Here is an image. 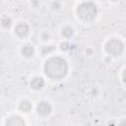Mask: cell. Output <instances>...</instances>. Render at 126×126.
Segmentation results:
<instances>
[{"label": "cell", "mask_w": 126, "mask_h": 126, "mask_svg": "<svg viewBox=\"0 0 126 126\" xmlns=\"http://www.w3.org/2000/svg\"><path fill=\"white\" fill-rule=\"evenodd\" d=\"M68 72V65L66 61L58 56L49 58L44 64V73L47 77L52 79H61L66 76Z\"/></svg>", "instance_id": "1"}, {"label": "cell", "mask_w": 126, "mask_h": 126, "mask_svg": "<svg viewBox=\"0 0 126 126\" xmlns=\"http://www.w3.org/2000/svg\"><path fill=\"white\" fill-rule=\"evenodd\" d=\"M77 14L84 21H92L97 15L96 5L93 2H82L77 8Z\"/></svg>", "instance_id": "2"}, {"label": "cell", "mask_w": 126, "mask_h": 126, "mask_svg": "<svg viewBox=\"0 0 126 126\" xmlns=\"http://www.w3.org/2000/svg\"><path fill=\"white\" fill-rule=\"evenodd\" d=\"M124 45L121 40L117 38H112L108 40L105 44V50L108 54L113 55V56H118L123 52Z\"/></svg>", "instance_id": "3"}, {"label": "cell", "mask_w": 126, "mask_h": 126, "mask_svg": "<svg viewBox=\"0 0 126 126\" xmlns=\"http://www.w3.org/2000/svg\"><path fill=\"white\" fill-rule=\"evenodd\" d=\"M51 105L47 101H40L36 106V111L41 116H47L51 112Z\"/></svg>", "instance_id": "4"}, {"label": "cell", "mask_w": 126, "mask_h": 126, "mask_svg": "<svg viewBox=\"0 0 126 126\" xmlns=\"http://www.w3.org/2000/svg\"><path fill=\"white\" fill-rule=\"evenodd\" d=\"M30 32V28L26 23H20L15 27V33L19 37H26Z\"/></svg>", "instance_id": "5"}, {"label": "cell", "mask_w": 126, "mask_h": 126, "mask_svg": "<svg viewBox=\"0 0 126 126\" xmlns=\"http://www.w3.org/2000/svg\"><path fill=\"white\" fill-rule=\"evenodd\" d=\"M5 126H26V124L20 116H12L7 119Z\"/></svg>", "instance_id": "6"}, {"label": "cell", "mask_w": 126, "mask_h": 126, "mask_svg": "<svg viewBox=\"0 0 126 126\" xmlns=\"http://www.w3.org/2000/svg\"><path fill=\"white\" fill-rule=\"evenodd\" d=\"M44 86V80L41 77H34L31 81V87L34 90H39Z\"/></svg>", "instance_id": "7"}, {"label": "cell", "mask_w": 126, "mask_h": 126, "mask_svg": "<svg viewBox=\"0 0 126 126\" xmlns=\"http://www.w3.org/2000/svg\"><path fill=\"white\" fill-rule=\"evenodd\" d=\"M21 52H22V54H23L25 57H31V56H32L33 53H34V48H33L32 45L27 44V45H25V46L22 47Z\"/></svg>", "instance_id": "8"}, {"label": "cell", "mask_w": 126, "mask_h": 126, "mask_svg": "<svg viewBox=\"0 0 126 126\" xmlns=\"http://www.w3.org/2000/svg\"><path fill=\"white\" fill-rule=\"evenodd\" d=\"M19 108L21 111L23 112H29L31 109H32V103L28 100V99H24L20 102L19 104Z\"/></svg>", "instance_id": "9"}, {"label": "cell", "mask_w": 126, "mask_h": 126, "mask_svg": "<svg viewBox=\"0 0 126 126\" xmlns=\"http://www.w3.org/2000/svg\"><path fill=\"white\" fill-rule=\"evenodd\" d=\"M74 33V31L71 27H64L62 29V35L65 37H71Z\"/></svg>", "instance_id": "10"}, {"label": "cell", "mask_w": 126, "mask_h": 126, "mask_svg": "<svg viewBox=\"0 0 126 126\" xmlns=\"http://www.w3.org/2000/svg\"><path fill=\"white\" fill-rule=\"evenodd\" d=\"M11 24H12V20L9 18V17H3L1 19V25L4 27V28H10L11 27Z\"/></svg>", "instance_id": "11"}, {"label": "cell", "mask_w": 126, "mask_h": 126, "mask_svg": "<svg viewBox=\"0 0 126 126\" xmlns=\"http://www.w3.org/2000/svg\"><path fill=\"white\" fill-rule=\"evenodd\" d=\"M54 50V46H43L41 48V53L42 54H46V53H50Z\"/></svg>", "instance_id": "12"}, {"label": "cell", "mask_w": 126, "mask_h": 126, "mask_svg": "<svg viewBox=\"0 0 126 126\" xmlns=\"http://www.w3.org/2000/svg\"><path fill=\"white\" fill-rule=\"evenodd\" d=\"M69 47H71V46H70L69 43H67V42H63V43L60 44V48H61L62 50H68Z\"/></svg>", "instance_id": "13"}, {"label": "cell", "mask_w": 126, "mask_h": 126, "mask_svg": "<svg viewBox=\"0 0 126 126\" xmlns=\"http://www.w3.org/2000/svg\"><path fill=\"white\" fill-rule=\"evenodd\" d=\"M51 6H52L53 9H59V8L61 7V4H60L59 2H53V3L51 4Z\"/></svg>", "instance_id": "14"}, {"label": "cell", "mask_w": 126, "mask_h": 126, "mask_svg": "<svg viewBox=\"0 0 126 126\" xmlns=\"http://www.w3.org/2000/svg\"><path fill=\"white\" fill-rule=\"evenodd\" d=\"M41 38H42L43 40H46V39L49 38V34H48L47 32H43V33L41 34Z\"/></svg>", "instance_id": "15"}, {"label": "cell", "mask_w": 126, "mask_h": 126, "mask_svg": "<svg viewBox=\"0 0 126 126\" xmlns=\"http://www.w3.org/2000/svg\"><path fill=\"white\" fill-rule=\"evenodd\" d=\"M92 52H93V51H92V49H91V48H88V49L86 50V53H87L88 55H91V54H92Z\"/></svg>", "instance_id": "16"}, {"label": "cell", "mask_w": 126, "mask_h": 126, "mask_svg": "<svg viewBox=\"0 0 126 126\" xmlns=\"http://www.w3.org/2000/svg\"><path fill=\"white\" fill-rule=\"evenodd\" d=\"M119 126H125V121L123 120V121H122V122L120 123V125H119Z\"/></svg>", "instance_id": "17"}]
</instances>
